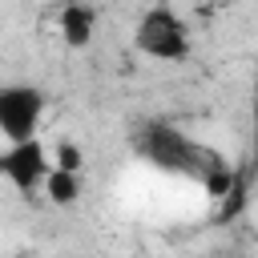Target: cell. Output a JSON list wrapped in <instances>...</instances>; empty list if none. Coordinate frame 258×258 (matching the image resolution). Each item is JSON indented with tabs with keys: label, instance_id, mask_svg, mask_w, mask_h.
<instances>
[{
	"label": "cell",
	"instance_id": "6",
	"mask_svg": "<svg viewBox=\"0 0 258 258\" xmlns=\"http://www.w3.org/2000/svg\"><path fill=\"white\" fill-rule=\"evenodd\" d=\"M40 194L52 206H77L81 202V173H64V169H48Z\"/></svg>",
	"mask_w": 258,
	"mask_h": 258
},
{
	"label": "cell",
	"instance_id": "8",
	"mask_svg": "<svg viewBox=\"0 0 258 258\" xmlns=\"http://www.w3.org/2000/svg\"><path fill=\"white\" fill-rule=\"evenodd\" d=\"M250 149L258 161V69H254V85H250Z\"/></svg>",
	"mask_w": 258,
	"mask_h": 258
},
{
	"label": "cell",
	"instance_id": "1",
	"mask_svg": "<svg viewBox=\"0 0 258 258\" xmlns=\"http://www.w3.org/2000/svg\"><path fill=\"white\" fill-rule=\"evenodd\" d=\"M133 149L153 169L173 173V177H185V181H194L210 198H226L234 189V165H230V157L222 149H214V145L181 133L177 125H161V121L145 125L133 137Z\"/></svg>",
	"mask_w": 258,
	"mask_h": 258
},
{
	"label": "cell",
	"instance_id": "4",
	"mask_svg": "<svg viewBox=\"0 0 258 258\" xmlns=\"http://www.w3.org/2000/svg\"><path fill=\"white\" fill-rule=\"evenodd\" d=\"M48 169H52V157H48V145H44L40 137L20 141V145H8V149L0 153V177H4L20 198L40 194Z\"/></svg>",
	"mask_w": 258,
	"mask_h": 258
},
{
	"label": "cell",
	"instance_id": "2",
	"mask_svg": "<svg viewBox=\"0 0 258 258\" xmlns=\"http://www.w3.org/2000/svg\"><path fill=\"white\" fill-rule=\"evenodd\" d=\"M133 48L149 60L177 64L194 52V36H189V24L169 4H153V8L141 12V20L133 28Z\"/></svg>",
	"mask_w": 258,
	"mask_h": 258
},
{
	"label": "cell",
	"instance_id": "3",
	"mask_svg": "<svg viewBox=\"0 0 258 258\" xmlns=\"http://www.w3.org/2000/svg\"><path fill=\"white\" fill-rule=\"evenodd\" d=\"M44 93L36 85H0V137L8 145L32 141L44 121Z\"/></svg>",
	"mask_w": 258,
	"mask_h": 258
},
{
	"label": "cell",
	"instance_id": "5",
	"mask_svg": "<svg viewBox=\"0 0 258 258\" xmlns=\"http://www.w3.org/2000/svg\"><path fill=\"white\" fill-rule=\"evenodd\" d=\"M97 8L89 0H64L60 12H56V32L69 48H89L93 36H97Z\"/></svg>",
	"mask_w": 258,
	"mask_h": 258
},
{
	"label": "cell",
	"instance_id": "7",
	"mask_svg": "<svg viewBox=\"0 0 258 258\" xmlns=\"http://www.w3.org/2000/svg\"><path fill=\"white\" fill-rule=\"evenodd\" d=\"M48 157H52V169H64V173H81V165H85V153H81V145L77 141H56L52 149H48Z\"/></svg>",
	"mask_w": 258,
	"mask_h": 258
}]
</instances>
